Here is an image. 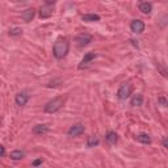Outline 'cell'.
<instances>
[{"label": "cell", "mask_w": 168, "mask_h": 168, "mask_svg": "<svg viewBox=\"0 0 168 168\" xmlns=\"http://www.w3.org/2000/svg\"><path fill=\"white\" fill-rule=\"evenodd\" d=\"M9 156L13 160H21L24 156H25V154H24V151H21V150H15V151L11 152Z\"/></svg>", "instance_id": "obj_16"}, {"label": "cell", "mask_w": 168, "mask_h": 168, "mask_svg": "<svg viewBox=\"0 0 168 168\" xmlns=\"http://www.w3.org/2000/svg\"><path fill=\"white\" fill-rule=\"evenodd\" d=\"M21 17H22V20L24 21H26V22H29V21H32V19L34 17V9L33 8H28V9H25L21 13Z\"/></svg>", "instance_id": "obj_9"}, {"label": "cell", "mask_w": 168, "mask_h": 168, "mask_svg": "<svg viewBox=\"0 0 168 168\" xmlns=\"http://www.w3.org/2000/svg\"><path fill=\"white\" fill-rule=\"evenodd\" d=\"M49 131V126L47 125H37L33 128V133L34 134H45Z\"/></svg>", "instance_id": "obj_14"}, {"label": "cell", "mask_w": 168, "mask_h": 168, "mask_svg": "<svg viewBox=\"0 0 168 168\" xmlns=\"http://www.w3.org/2000/svg\"><path fill=\"white\" fill-rule=\"evenodd\" d=\"M42 161H44V160H42V158H41V159H37V160H34V161H33V167H38L40 164H42Z\"/></svg>", "instance_id": "obj_20"}, {"label": "cell", "mask_w": 168, "mask_h": 168, "mask_svg": "<svg viewBox=\"0 0 168 168\" xmlns=\"http://www.w3.org/2000/svg\"><path fill=\"white\" fill-rule=\"evenodd\" d=\"M161 143H163V146H164L166 148H168V138H164L163 142H161Z\"/></svg>", "instance_id": "obj_22"}, {"label": "cell", "mask_w": 168, "mask_h": 168, "mask_svg": "<svg viewBox=\"0 0 168 168\" xmlns=\"http://www.w3.org/2000/svg\"><path fill=\"white\" fill-rule=\"evenodd\" d=\"M22 33V29L21 28H12L9 30V35H13V37H16V35H20Z\"/></svg>", "instance_id": "obj_19"}, {"label": "cell", "mask_w": 168, "mask_h": 168, "mask_svg": "<svg viewBox=\"0 0 168 168\" xmlns=\"http://www.w3.org/2000/svg\"><path fill=\"white\" fill-rule=\"evenodd\" d=\"M70 50V44L66 38H58L54 44V47H53V54L54 57L57 59H62L67 55V53Z\"/></svg>", "instance_id": "obj_1"}, {"label": "cell", "mask_w": 168, "mask_h": 168, "mask_svg": "<svg viewBox=\"0 0 168 168\" xmlns=\"http://www.w3.org/2000/svg\"><path fill=\"white\" fill-rule=\"evenodd\" d=\"M130 29L133 33H142L145 30V22L142 20H133L130 22Z\"/></svg>", "instance_id": "obj_6"}, {"label": "cell", "mask_w": 168, "mask_h": 168, "mask_svg": "<svg viewBox=\"0 0 168 168\" xmlns=\"http://www.w3.org/2000/svg\"><path fill=\"white\" fill-rule=\"evenodd\" d=\"M96 57H97V54H96V53H87L86 55H84V58L82 59V63H80V66H79V68H83L84 66L89 64V62H92Z\"/></svg>", "instance_id": "obj_8"}, {"label": "cell", "mask_w": 168, "mask_h": 168, "mask_svg": "<svg viewBox=\"0 0 168 168\" xmlns=\"http://www.w3.org/2000/svg\"><path fill=\"white\" fill-rule=\"evenodd\" d=\"M99 143H100V139L97 137H95V135L88 137V139H87V146L88 147H95V146H97Z\"/></svg>", "instance_id": "obj_18"}, {"label": "cell", "mask_w": 168, "mask_h": 168, "mask_svg": "<svg viewBox=\"0 0 168 168\" xmlns=\"http://www.w3.org/2000/svg\"><path fill=\"white\" fill-rule=\"evenodd\" d=\"M139 11L142 12V13L145 15H150L152 11V4L151 3H147V2H143L139 4Z\"/></svg>", "instance_id": "obj_10"}, {"label": "cell", "mask_w": 168, "mask_h": 168, "mask_svg": "<svg viewBox=\"0 0 168 168\" xmlns=\"http://www.w3.org/2000/svg\"><path fill=\"white\" fill-rule=\"evenodd\" d=\"M159 101H160V103H163L164 105H167V101H166V100H164L163 97H161V99H159Z\"/></svg>", "instance_id": "obj_23"}, {"label": "cell", "mask_w": 168, "mask_h": 168, "mask_svg": "<svg viewBox=\"0 0 168 168\" xmlns=\"http://www.w3.org/2000/svg\"><path fill=\"white\" fill-rule=\"evenodd\" d=\"M82 19L83 21H87V22H96V21H100V16L95 13H88V15H83Z\"/></svg>", "instance_id": "obj_12"}, {"label": "cell", "mask_w": 168, "mask_h": 168, "mask_svg": "<svg viewBox=\"0 0 168 168\" xmlns=\"http://www.w3.org/2000/svg\"><path fill=\"white\" fill-rule=\"evenodd\" d=\"M28 100H29V95H28L26 92H20V93H17V95H16V97H15L16 104L19 105V106L26 105Z\"/></svg>", "instance_id": "obj_7"}, {"label": "cell", "mask_w": 168, "mask_h": 168, "mask_svg": "<svg viewBox=\"0 0 168 168\" xmlns=\"http://www.w3.org/2000/svg\"><path fill=\"white\" fill-rule=\"evenodd\" d=\"M64 97H57V99H53L51 101H49L46 105H45V112L46 113H55L58 112L64 104Z\"/></svg>", "instance_id": "obj_2"}, {"label": "cell", "mask_w": 168, "mask_h": 168, "mask_svg": "<svg viewBox=\"0 0 168 168\" xmlns=\"http://www.w3.org/2000/svg\"><path fill=\"white\" fill-rule=\"evenodd\" d=\"M131 93H133V86H131L130 83H125V84H122V86L119 87L118 92H117L118 97L121 99V100H126Z\"/></svg>", "instance_id": "obj_3"}, {"label": "cell", "mask_w": 168, "mask_h": 168, "mask_svg": "<svg viewBox=\"0 0 168 168\" xmlns=\"http://www.w3.org/2000/svg\"><path fill=\"white\" fill-rule=\"evenodd\" d=\"M75 41H76V45H77V46H80V47L87 46V45H89V44L92 42V35L88 34V33H80V34L76 37Z\"/></svg>", "instance_id": "obj_4"}, {"label": "cell", "mask_w": 168, "mask_h": 168, "mask_svg": "<svg viewBox=\"0 0 168 168\" xmlns=\"http://www.w3.org/2000/svg\"><path fill=\"white\" fill-rule=\"evenodd\" d=\"M53 15V11L49 8V5H45V7H42L41 11H40V16L42 19H47V17H50Z\"/></svg>", "instance_id": "obj_15"}, {"label": "cell", "mask_w": 168, "mask_h": 168, "mask_svg": "<svg viewBox=\"0 0 168 168\" xmlns=\"http://www.w3.org/2000/svg\"><path fill=\"white\" fill-rule=\"evenodd\" d=\"M130 104L133 105V106H141L143 104V96L142 95H134L133 97H131V101H130Z\"/></svg>", "instance_id": "obj_13"}, {"label": "cell", "mask_w": 168, "mask_h": 168, "mask_svg": "<svg viewBox=\"0 0 168 168\" xmlns=\"http://www.w3.org/2000/svg\"><path fill=\"white\" fill-rule=\"evenodd\" d=\"M0 155H2V156L5 155V147L4 146H0Z\"/></svg>", "instance_id": "obj_21"}, {"label": "cell", "mask_w": 168, "mask_h": 168, "mask_svg": "<svg viewBox=\"0 0 168 168\" xmlns=\"http://www.w3.org/2000/svg\"><path fill=\"white\" fill-rule=\"evenodd\" d=\"M137 141L141 143H145V145H150L151 143V137L148 134H139V135H137Z\"/></svg>", "instance_id": "obj_17"}, {"label": "cell", "mask_w": 168, "mask_h": 168, "mask_svg": "<svg viewBox=\"0 0 168 168\" xmlns=\"http://www.w3.org/2000/svg\"><path fill=\"white\" fill-rule=\"evenodd\" d=\"M84 133V125L83 124H75L70 128L68 130V135L70 137H79Z\"/></svg>", "instance_id": "obj_5"}, {"label": "cell", "mask_w": 168, "mask_h": 168, "mask_svg": "<svg viewBox=\"0 0 168 168\" xmlns=\"http://www.w3.org/2000/svg\"><path fill=\"white\" fill-rule=\"evenodd\" d=\"M105 141L109 143V145H114V143H117V141H118L117 133H114V131H109V133L106 134V137H105Z\"/></svg>", "instance_id": "obj_11"}]
</instances>
